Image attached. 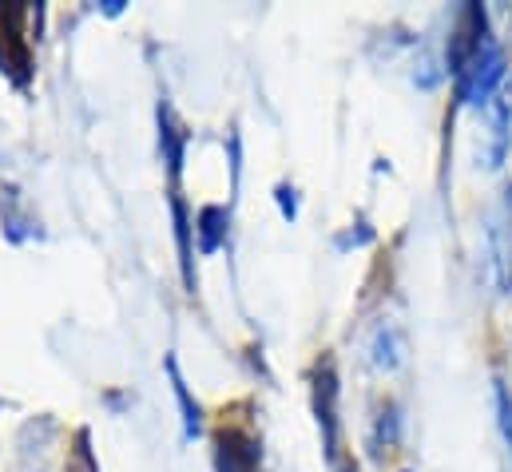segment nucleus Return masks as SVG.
I'll return each mask as SVG.
<instances>
[{
  "instance_id": "nucleus-1",
  "label": "nucleus",
  "mask_w": 512,
  "mask_h": 472,
  "mask_svg": "<svg viewBox=\"0 0 512 472\" xmlns=\"http://www.w3.org/2000/svg\"><path fill=\"white\" fill-rule=\"evenodd\" d=\"M501 76H505V56H501L497 40H485V44L477 48V56L457 72L461 100H465L469 108L489 104V100H493V92H497V84H501Z\"/></svg>"
},
{
  "instance_id": "nucleus-2",
  "label": "nucleus",
  "mask_w": 512,
  "mask_h": 472,
  "mask_svg": "<svg viewBox=\"0 0 512 472\" xmlns=\"http://www.w3.org/2000/svg\"><path fill=\"white\" fill-rule=\"evenodd\" d=\"M215 465L219 472H258V441L251 429H219L215 437Z\"/></svg>"
},
{
  "instance_id": "nucleus-3",
  "label": "nucleus",
  "mask_w": 512,
  "mask_h": 472,
  "mask_svg": "<svg viewBox=\"0 0 512 472\" xmlns=\"http://www.w3.org/2000/svg\"><path fill=\"white\" fill-rule=\"evenodd\" d=\"M493 258L501 270V286L512 290V187L501 195V207L493 215Z\"/></svg>"
},
{
  "instance_id": "nucleus-4",
  "label": "nucleus",
  "mask_w": 512,
  "mask_h": 472,
  "mask_svg": "<svg viewBox=\"0 0 512 472\" xmlns=\"http://www.w3.org/2000/svg\"><path fill=\"white\" fill-rule=\"evenodd\" d=\"M509 151V104H493L489 108V151H485V167H501Z\"/></svg>"
},
{
  "instance_id": "nucleus-5",
  "label": "nucleus",
  "mask_w": 512,
  "mask_h": 472,
  "mask_svg": "<svg viewBox=\"0 0 512 472\" xmlns=\"http://www.w3.org/2000/svg\"><path fill=\"white\" fill-rule=\"evenodd\" d=\"M195 231H199V246H203V254L219 250V242H223V235H227V211H223V207H203V211H199Z\"/></svg>"
},
{
  "instance_id": "nucleus-6",
  "label": "nucleus",
  "mask_w": 512,
  "mask_h": 472,
  "mask_svg": "<svg viewBox=\"0 0 512 472\" xmlns=\"http://www.w3.org/2000/svg\"><path fill=\"white\" fill-rule=\"evenodd\" d=\"M167 373H171V385H175V397H179V405H183V425H187V437H195V433H199V409L191 405V393H187V385H183V377H179V369H175V361H167Z\"/></svg>"
},
{
  "instance_id": "nucleus-7",
  "label": "nucleus",
  "mask_w": 512,
  "mask_h": 472,
  "mask_svg": "<svg viewBox=\"0 0 512 472\" xmlns=\"http://www.w3.org/2000/svg\"><path fill=\"white\" fill-rule=\"evenodd\" d=\"M497 409H501V433H505V441L512 445V401H509V393H505V385L497 389Z\"/></svg>"
},
{
  "instance_id": "nucleus-8",
  "label": "nucleus",
  "mask_w": 512,
  "mask_h": 472,
  "mask_svg": "<svg viewBox=\"0 0 512 472\" xmlns=\"http://www.w3.org/2000/svg\"><path fill=\"white\" fill-rule=\"evenodd\" d=\"M72 472H96V461H92V453H88V437L80 433V445H76V465Z\"/></svg>"
}]
</instances>
